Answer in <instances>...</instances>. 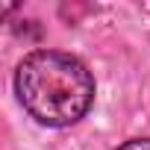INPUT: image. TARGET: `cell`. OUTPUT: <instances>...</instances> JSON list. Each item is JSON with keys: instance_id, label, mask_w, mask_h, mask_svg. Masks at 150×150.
<instances>
[{"instance_id": "cell-2", "label": "cell", "mask_w": 150, "mask_h": 150, "mask_svg": "<svg viewBox=\"0 0 150 150\" xmlns=\"http://www.w3.org/2000/svg\"><path fill=\"white\" fill-rule=\"evenodd\" d=\"M118 150H150V138H129V141H124Z\"/></svg>"}, {"instance_id": "cell-1", "label": "cell", "mask_w": 150, "mask_h": 150, "mask_svg": "<svg viewBox=\"0 0 150 150\" xmlns=\"http://www.w3.org/2000/svg\"><path fill=\"white\" fill-rule=\"evenodd\" d=\"M15 94L41 127H71L94 103V77L83 59L65 50H33L15 71Z\"/></svg>"}]
</instances>
